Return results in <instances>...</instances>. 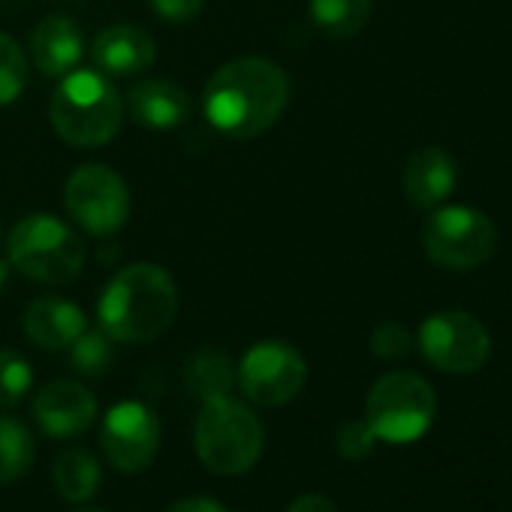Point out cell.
I'll list each match as a JSON object with an SVG mask.
<instances>
[{"instance_id": "9c48e42d", "label": "cell", "mask_w": 512, "mask_h": 512, "mask_svg": "<svg viewBox=\"0 0 512 512\" xmlns=\"http://www.w3.org/2000/svg\"><path fill=\"white\" fill-rule=\"evenodd\" d=\"M64 205L82 229L112 235L130 217V187L112 166L88 163L67 178Z\"/></svg>"}, {"instance_id": "5bb4252c", "label": "cell", "mask_w": 512, "mask_h": 512, "mask_svg": "<svg viewBox=\"0 0 512 512\" xmlns=\"http://www.w3.org/2000/svg\"><path fill=\"white\" fill-rule=\"evenodd\" d=\"M91 58L103 76L112 79L139 76L154 64V40L139 25H112L94 40Z\"/></svg>"}, {"instance_id": "d6986e66", "label": "cell", "mask_w": 512, "mask_h": 512, "mask_svg": "<svg viewBox=\"0 0 512 512\" xmlns=\"http://www.w3.org/2000/svg\"><path fill=\"white\" fill-rule=\"evenodd\" d=\"M184 383H187L190 395H196L199 401L226 398L235 386V368L223 350L205 347L196 356H190V362L184 368Z\"/></svg>"}, {"instance_id": "4fadbf2b", "label": "cell", "mask_w": 512, "mask_h": 512, "mask_svg": "<svg viewBox=\"0 0 512 512\" xmlns=\"http://www.w3.org/2000/svg\"><path fill=\"white\" fill-rule=\"evenodd\" d=\"M458 181L455 157L440 145H425L407 157L404 166V193L416 208H437L443 205Z\"/></svg>"}, {"instance_id": "cb8c5ba5", "label": "cell", "mask_w": 512, "mask_h": 512, "mask_svg": "<svg viewBox=\"0 0 512 512\" xmlns=\"http://www.w3.org/2000/svg\"><path fill=\"white\" fill-rule=\"evenodd\" d=\"M34 383L31 362L16 350H0V407H19Z\"/></svg>"}, {"instance_id": "52a82bcc", "label": "cell", "mask_w": 512, "mask_h": 512, "mask_svg": "<svg viewBox=\"0 0 512 512\" xmlns=\"http://www.w3.org/2000/svg\"><path fill=\"white\" fill-rule=\"evenodd\" d=\"M422 247L428 260L452 269L470 272L482 266L497 247V229L488 214L467 205H449L431 214L422 229Z\"/></svg>"}, {"instance_id": "ac0fdd59", "label": "cell", "mask_w": 512, "mask_h": 512, "mask_svg": "<svg viewBox=\"0 0 512 512\" xmlns=\"http://www.w3.org/2000/svg\"><path fill=\"white\" fill-rule=\"evenodd\" d=\"M52 479L64 500L85 503L97 494L103 482V470H100V461L88 449H64L55 461Z\"/></svg>"}, {"instance_id": "83f0119b", "label": "cell", "mask_w": 512, "mask_h": 512, "mask_svg": "<svg viewBox=\"0 0 512 512\" xmlns=\"http://www.w3.org/2000/svg\"><path fill=\"white\" fill-rule=\"evenodd\" d=\"M287 512H338V506L326 494H302L287 506Z\"/></svg>"}, {"instance_id": "f546056e", "label": "cell", "mask_w": 512, "mask_h": 512, "mask_svg": "<svg viewBox=\"0 0 512 512\" xmlns=\"http://www.w3.org/2000/svg\"><path fill=\"white\" fill-rule=\"evenodd\" d=\"M10 269H13V266H10L7 260H0V290H4L7 281H10Z\"/></svg>"}, {"instance_id": "2e32d148", "label": "cell", "mask_w": 512, "mask_h": 512, "mask_svg": "<svg viewBox=\"0 0 512 512\" xmlns=\"http://www.w3.org/2000/svg\"><path fill=\"white\" fill-rule=\"evenodd\" d=\"M31 58L49 79H64L82 61V31L67 16H46L31 34Z\"/></svg>"}, {"instance_id": "603a6c76", "label": "cell", "mask_w": 512, "mask_h": 512, "mask_svg": "<svg viewBox=\"0 0 512 512\" xmlns=\"http://www.w3.org/2000/svg\"><path fill=\"white\" fill-rule=\"evenodd\" d=\"M25 88H28L25 49L13 37L0 34V106L16 103Z\"/></svg>"}, {"instance_id": "30bf717a", "label": "cell", "mask_w": 512, "mask_h": 512, "mask_svg": "<svg viewBox=\"0 0 512 512\" xmlns=\"http://www.w3.org/2000/svg\"><path fill=\"white\" fill-rule=\"evenodd\" d=\"M419 350L437 371L473 374L491 356V335L467 311H440L422 323Z\"/></svg>"}, {"instance_id": "f1b7e54d", "label": "cell", "mask_w": 512, "mask_h": 512, "mask_svg": "<svg viewBox=\"0 0 512 512\" xmlns=\"http://www.w3.org/2000/svg\"><path fill=\"white\" fill-rule=\"evenodd\" d=\"M166 512H229L223 503L211 500V497H181L178 503H172Z\"/></svg>"}, {"instance_id": "5b68a950", "label": "cell", "mask_w": 512, "mask_h": 512, "mask_svg": "<svg viewBox=\"0 0 512 512\" xmlns=\"http://www.w3.org/2000/svg\"><path fill=\"white\" fill-rule=\"evenodd\" d=\"M10 266L40 284H70L82 275L85 241L55 214L22 217L10 232Z\"/></svg>"}, {"instance_id": "ba28073f", "label": "cell", "mask_w": 512, "mask_h": 512, "mask_svg": "<svg viewBox=\"0 0 512 512\" xmlns=\"http://www.w3.org/2000/svg\"><path fill=\"white\" fill-rule=\"evenodd\" d=\"M305 380H308V362L287 341L253 344L235 371V383L241 386L244 398L260 407L290 404L305 389Z\"/></svg>"}, {"instance_id": "4dcf8cb0", "label": "cell", "mask_w": 512, "mask_h": 512, "mask_svg": "<svg viewBox=\"0 0 512 512\" xmlns=\"http://www.w3.org/2000/svg\"><path fill=\"white\" fill-rule=\"evenodd\" d=\"M76 512H106V509H76Z\"/></svg>"}, {"instance_id": "4316f807", "label": "cell", "mask_w": 512, "mask_h": 512, "mask_svg": "<svg viewBox=\"0 0 512 512\" xmlns=\"http://www.w3.org/2000/svg\"><path fill=\"white\" fill-rule=\"evenodd\" d=\"M148 4L160 19L175 22V25H187L202 13L205 0H148Z\"/></svg>"}, {"instance_id": "7a4b0ae2", "label": "cell", "mask_w": 512, "mask_h": 512, "mask_svg": "<svg viewBox=\"0 0 512 512\" xmlns=\"http://www.w3.org/2000/svg\"><path fill=\"white\" fill-rule=\"evenodd\" d=\"M178 314V287L157 263L121 269L97 302L100 329L112 341L148 344L160 338Z\"/></svg>"}, {"instance_id": "8fae6325", "label": "cell", "mask_w": 512, "mask_h": 512, "mask_svg": "<svg viewBox=\"0 0 512 512\" xmlns=\"http://www.w3.org/2000/svg\"><path fill=\"white\" fill-rule=\"evenodd\" d=\"M100 446L121 473H142L160 449V419L139 401H121L103 416Z\"/></svg>"}, {"instance_id": "3957f363", "label": "cell", "mask_w": 512, "mask_h": 512, "mask_svg": "<svg viewBox=\"0 0 512 512\" xmlns=\"http://www.w3.org/2000/svg\"><path fill=\"white\" fill-rule=\"evenodd\" d=\"M49 118L55 133L73 148H100L112 142L121 130L124 100L109 82L94 70L67 73L52 94Z\"/></svg>"}, {"instance_id": "484cf974", "label": "cell", "mask_w": 512, "mask_h": 512, "mask_svg": "<svg viewBox=\"0 0 512 512\" xmlns=\"http://www.w3.org/2000/svg\"><path fill=\"white\" fill-rule=\"evenodd\" d=\"M371 350L380 359H404L413 350V338L401 323H380L371 335Z\"/></svg>"}, {"instance_id": "44dd1931", "label": "cell", "mask_w": 512, "mask_h": 512, "mask_svg": "<svg viewBox=\"0 0 512 512\" xmlns=\"http://www.w3.org/2000/svg\"><path fill=\"white\" fill-rule=\"evenodd\" d=\"M34 434L16 416H0V485L22 479L34 464Z\"/></svg>"}, {"instance_id": "e0dca14e", "label": "cell", "mask_w": 512, "mask_h": 512, "mask_svg": "<svg viewBox=\"0 0 512 512\" xmlns=\"http://www.w3.org/2000/svg\"><path fill=\"white\" fill-rule=\"evenodd\" d=\"M22 326H25V335L43 350H67L88 329L82 308L55 296H43L31 302Z\"/></svg>"}, {"instance_id": "277c9868", "label": "cell", "mask_w": 512, "mask_h": 512, "mask_svg": "<svg viewBox=\"0 0 512 512\" xmlns=\"http://www.w3.org/2000/svg\"><path fill=\"white\" fill-rule=\"evenodd\" d=\"M193 446L199 461L217 476H241L263 455L266 431L247 404L235 398L202 401L193 425Z\"/></svg>"}, {"instance_id": "9a60e30c", "label": "cell", "mask_w": 512, "mask_h": 512, "mask_svg": "<svg viewBox=\"0 0 512 512\" xmlns=\"http://www.w3.org/2000/svg\"><path fill=\"white\" fill-rule=\"evenodd\" d=\"M127 112L139 127L178 130L193 112L190 94L169 79H145L127 94Z\"/></svg>"}, {"instance_id": "7c38bea8", "label": "cell", "mask_w": 512, "mask_h": 512, "mask_svg": "<svg viewBox=\"0 0 512 512\" xmlns=\"http://www.w3.org/2000/svg\"><path fill=\"white\" fill-rule=\"evenodd\" d=\"M34 419L49 437H76L85 434L97 419V398L88 386L76 380L46 383L34 398Z\"/></svg>"}, {"instance_id": "ffe728a7", "label": "cell", "mask_w": 512, "mask_h": 512, "mask_svg": "<svg viewBox=\"0 0 512 512\" xmlns=\"http://www.w3.org/2000/svg\"><path fill=\"white\" fill-rule=\"evenodd\" d=\"M371 16V0H311V22L335 40L356 37Z\"/></svg>"}, {"instance_id": "6da1fadb", "label": "cell", "mask_w": 512, "mask_h": 512, "mask_svg": "<svg viewBox=\"0 0 512 512\" xmlns=\"http://www.w3.org/2000/svg\"><path fill=\"white\" fill-rule=\"evenodd\" d=\"M290 103V79L269 58H238L223 64L202 94L205 121L229 139L266 133Z\"/></svg>"}, {"instance_id": "d4e9b609", "label": "cell", "mask_w": 512, "mask_h": 512, "mask_svg": "<svg viewBox=\"0 0 512 512\" xmlns=\"http://www.w3.org/2000/svg\"><path fill=\"white\" fill-rule=\"evenodd\" d=\"M377 443V434L371 431V425L365 419H350L338 428V437H335V449L341 458L347 461H359V458H368L371 449Z\"/></svg>"}, {"instance_id": "7402d4cb", "label": "cell", "mask_w": 512, "mask_h": 512, "mask_svg": "<svg viewBox=\"0 0 512 512\" xmlns=\"http://www.w3.org/2000/svg\"><path fill=\"white\" fill-rule=\"evenodd\" d=\"M112 362H115V341L103 329H85L70 344V365L88 380L106 377Z\"/></svg>"}, {"instance_id": "8992f818", "label": "cell", "mask_w": 512, "mask_h": 512, "mask_svg": "<svg viewBox=\"0 0 512 512\" xmlns=\"http://www.w3.org/2000/svg\"><path fill=\"white\" fill-rule=\"evenodd\" d=\"M437 416V395L428 380L413 371L380 377L365 401V422L386 443L419 440Z\"/></svg>"}]
</instances>
